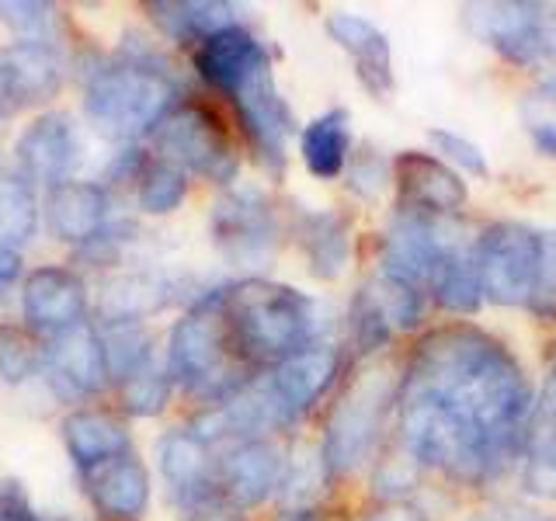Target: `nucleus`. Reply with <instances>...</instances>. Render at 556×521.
<instances>
[{"label": "nucleus", "instance_id": "nucleus-1", "mask_svg": "<svg viewBox=\"0 0 556 521\" xmlns=\"http://www.w3.org/2000/svg\"><path fill=\"white\" fill-rule=\"evenodd\" d=\"M532 382L501 338L473 323L434 327L396 386L404 456L452 483L497 480L526 445Z\"/></svg>", "mask_w": 556, "mask_h": 521}, {"label": "nucleus", "instance_id": "nucleus-2", "mask_svg": "<svg viewBox=\"0 0 556 521\" xmlns=\"http://www.w3.org/2000/svg\"><path fill=\"white\" fill-rule=\"evenodd\" d=\"M223 320L240 361H282L317 344V303L300 289L248 278L219 292Z\"/></svg>", "mask_w": 556, "mask_h": 521}, {"label": "nucleus", "instance_id": "nucleus-3", "mask_svg": "<svg viewBox=\"0 0 556 521\" xmlns=\"http://www.w3.org/2000/svg\"><path fill=\"white\" fill-rule=\"evenodd\" d=\"M84 109L101 136L132 139L170 112V80L143 63H118L87 84Z\"/></svg>", "mask_w": 556, "mask_h": 521}, {"label": "nucleus", "instance_id": "nucleus-4", "mask_svg": "<svg viewBox=\"0 0 556 521\" xmlns=\"http://www.w3.org/2000/svg\"><path fill=\"white\" fill-rule=\"evenodd\" d=\"M170 376L185 382L195 393H233L240 382L237 376V352L230 341V330L223 320L219 292L208 295L191 313L174 323L170 347H167Z\"/></svg>", "mask_w": 556, "mask_h": 521}, {"label": "nucleus", "instance_id": "nucleus-5", "mask_svg": "<svg viewBox=\"0 0 556 521\" xmlns=\"http://www.w3.org/2000/svg\"><path fill=\"white\" fill-rule=\"evenodd\" d=\"M390 404H396V390L382 372H362L341 393V399L327 417L324 445H320V456L330 476H348L362 462H369V456L379 445L382 417H387Z\"/></svg>", "mask_w": 556, "mask_h": 521}, {"label": "nucleus", "instance_id": "nucleus-6", "mask_svg": "<svg viewBox=\"0 0 556 521\" xmlns=\"http://www.w3.org/2000/svg\"><path fill=\"white\" fill-rule=\"evenodd\" d=\"M480 289L494 306H529L539 260H543V233L526 223H494L477 237Z\"/></svg>", "mask_w": 556, "mask_h": 521}, {"label": "nucleus", "instance_id": "nucleus-7", "mask_svg": "<svg viewBox=\"0 0 556 521\" xmlns=\"http://www.w3.org/2000/svg\"><path fill=\"white\" fill-rule=\"evenodd\" d=\"M156 147L164 150V161L195 170L216 185H230L237 178V150L230 136L202 104H178L167 112L156 126Z\"/></svg>", "mask_w": 556, "mask_h": 521}, {"label": "nucleus", "instance_id": "nucleus-8", "mask_svg": "<svg viewBox=\"0 0 556 521\" xmlns=\"http://www.w3.org/2000/svg\"><path fill=\"white\" fill-rule=\"evenodd\" d=\"M425 313V289L379 271L352 303V338L358 352H379L400 330H414Z\"/></svg>", "mask_w": 556, "mask_h": 521}, {"label": "nucleus", "instance_id": "nucleus-9", "mask_svg": "<svg viewBox=\"0 0 556 521\" xmlns=\"http://www.w3.org/2000/svg\"><path fill=\"white\" fill-rule=\"evenodd\" d=\"M240 129L248 136V143L261 156V164H268L271 170L286 167V143L295 129V118L289 112L286 98L278 94L275 77H271V63L261 66L257 74H251L237 91L230 94Z\"/></svg>", "mask_w": 556, "mask_h": 521}, {"label": "nucleus", "instance_id": "nucleus-10", "mask_svg": "<svg viewBox=\"0 0 556 521\" xmlns=\"http://www.w3.org/2000/svg\"><path fill=\"white\" fill-rule=\"evenodd\" d=\"M466 22L480 42L501 52L508 63H546V4H529V0H521V4H515V0H508V4H477L466 8Z\"/></svg>", "mask_w": 556, "mask_h": 521}, {"label": "nucleus", "instance_id": "nucleus-11", "mask_svg": "<svg viewBox=\"0 0 556 521\" xmlns=\"http://www.w3.org/2000/svg\"><path fill=\"white\" fill-rule=\"evenodd\" d=\"M216 243L226 257L240 265H257L275 254L278 243V223L271 202L257 188H233L216 202L213 213Z\"/></svg>", "mask_w": 556, "mask_h": 521}, {"label": "nucleus", "instance_id": "nucleus-12", "mask_svg": "<svg viewBox=\"0 0 556 521\" xmlns=\"http://www.w3.org/2000/svg\"><path fill=\"white\" fill-rule=\"evenodd\" d=\"M393 181L400 191V208L417 216L452 219L463 213L469 191L459 170L425 150H407L393 161Z\"/></svg>", "mask_w": 556, "mask_h": 521}, {"label": "nucleus", "instance_id": "nucleus-13", "mask_svg": "<svg viewBox=\"0 0 556 521\" xmlns=\"http://www.w3.org/2000/svg\"><path fill=\"white\" fill-rule=\"evenodd\" d=\"M338 365H341L338 347H330V344H309V347H303V352L282 358L265 376L268 386H271L275 404L282 407L289 424L300 414H306L327 393V386L338 376Z\"/></svg>", "mask_w": 556, "mask_h": 521}, {"label": "nucleus", "instance_id": "nucleus-14", "mask_svg": "<svg viewBox=\"0 0 556 521\" xmlns=\"http://www.w3.org/2000/svg\"><path fill=\"white\" fill-rule=\"evenodd\" d=\"M156 459H161L170 497H178L185 508H205L219 494V476L213 469V459H208V445L191 428L167 431Z\"/></svg>", "mask_w": 556, "mask_h": 521}, {"label": "nucleus", "instance_id": "nucleus-15", "mask_svg": "<svg viewBox=\"0 0 556 521\" xmlns=\"http://www.w3.org/2000/svg\"><path fill=\"white\" fill-rule=\"evenodd\" d=\"M63 63L52 42L22 39L0 49V98L11 104H35L60 91Z\"/></svg>", "mask_w": 556, "mask_h": 521}, {"label": "nucleus", "instance_id": "nucleus-16", "mask_svg": "<svg viewBox=\"0 0 556 521\" xmlns=\"http://www.w3.org/2000/svg\"><path fill=\"white\" fill-rule=\"evenodd\" d=\"M286 473V459L271 442L265 439H251V442H237L230 448V456L219 466V494L237 504V508H254L268 494H275L282 486Z\"/></svg>", "mask_w": 556, "mask_h": 521}, {"label": "nucleus", "instance_id": "nucleus-17", "mask_svg": "<svg viewBox=\"0 0 556 521\" xmlns=\"http://www.w3.org/2000/svg\"><path fill=\"white\" fill-rule=\"evenodd\" d=\"M22 306H25V320L31 330L63 334V330L80 323L84 309H87V289L74 271L39 268L28 275Z\"/></svg>", "mask_w": 556, "mask_h": 521}, {"label": "nucleus", "instance_id": "nucleus-18", "mask_svg": "<svg viewBox=\"0 0 556 521\" xmlns=\"http://www.w3.org/2000/svg\"><path fill=\"white\" fill-rule=\"evenodd\" d=\"M327 31L355 63V77L372 98H387L393 91V56L387 31L376 28L369 17L338 11L327 17Z\"/></svg>", "mask_w": 556, "mask_h": 521}, {"label": "nucleus", "instance_id": "nucleus-19", "mask_svg": "<svg viewBox=\"0 0 556 521\" xmlns=\"http://www.w3.org/2000/svg\"><path fill=\"white\" fill-rule=\"evenodd\" d=\"M261 66H268V52L240 25L208 35L195 49V69L202 74V80L208 87H216V91H223L226 98H230L251 74H257Z\"/></svg>", "mask_w": 556, "mask_h": 521}, {"label": "nucleus", "instance_id": "nucleus-20", "mask_svg": "<svg viewBox=\"0 0 556 521\" xmlns=\"http://www.w3.org/2000/svg\"><path fill=\"white\" fill-rule=\"evenodd\" d=\"M77 136L74 126H70L66 115H42L35 118L31 126L17 139V161H22L25 174L35 181L46 185H63V178L77 164Z\"/></svg>", "mask_w": 556, "mask_h": 521}, {"label": "nucleus", "instance_id": "nucleus-21", "mask_svg": "<svg viewBox=\"0 0 556 521\" xmlns=\"http://www.w3.org/2000/svg\"><path fill=\"white\" fill-rule=\"evenodd\" d=\"M49 372L52 379L60 382V390L74 393V396H87V393H98L109 379V361H104V344L94 334L91 327H70L63 334L52 338L49 352Z\"/></svg>", "mask_w": 556, "mask_h": 521}, {"label": "nucleus", "instance_id": "nucleus-22", "mask_svg": "<svg viewBox=\"0 0 556 521\" xmlns=\"http://www.w3.org/2000/svg\"><path fill=\"white\" fill-rule=\"evenodd\" d=\"M87 494L104 518L136 521L143 518L150 504V473L143 462L126 452V456H115L87 473Z\"/></svg>", "mask_w": 556, "mask_h": 521}, {"label": "nucleus", "instance_id": "nucleus-23", "mask_svg": "<svg viewBox=\"0 0 556 521\" xmlns=\"http://www.w3.org/2000/svg\"><path fill=\"white\" fill-rule=\"evenodd\" d=\"M428 295L445 313H459V317L463 313H473L483 303L477 240H463L459 230H452L428 278Z\"/></svg>", "mask_w": 556, "mask_h": 521}, {"label": "nucleus", "instance_id": "nucleus-24", "mask_svg": "<svg viewBox=\"0 0 556 521\" xmlns=\"http://www.w3.org/2000/svg\"><path fill=\"white\" fill-rule=\"evenodd\" d=\"M46 216L49 230L63 243H87L98 240L104 216H109V202H104V191L91 181H63L49 191Z\"/></svg>", "mask_w": 556, "mask_h": 521}, {"label": "nucleus", "instance_id": "nucleus-25", "mask_svg": "<svg viewBox=\"0 0 556 521\" xmlns=\"http://www.w3.org/2000/svg\"><path fill=\"white\" fill-rule=\"evenodd\" d=\"M303 243V254L309 260V271L317 278H341L348 260H352V226L341 213L317 208V213H303L295 226Z\"/></svg>", "mask_w": 556, "mask_h": 521}, {"label": "nucleus", "instance_id": "nucleus-26", "mask_svg": "<svg viewBox=\"0 0 556 521\" xmlns=\"http://www.w3.org/2000/svg\"><path fill=\"white\" fill-rule=\"evenodd\" d=\"M63 439L70 456L80 466L94 469L101 462H109L115 456H126L129 452V434L115 417L101 414V410H77L63 421Z\"/></svg>", "mask_w": 556, "mask_h": 521}, {"label": "nucleus", "instance_id": "nucleus-27", "mask_svg": "<svg viewBox=\"0 0 556 521\" xmlns=\"http://www.w3.org/2000/svg\"><path fill=\"white\" fill-rule=\"evenodd\" d=\"M300 150L313 178H338L348 167V156H352V122H348V112L334 109L313 118L300 136Z\"/></svg>", "mask_w": 556, "mask_h": 521}, {"label": "nucleus", "instance_id": "nucleus-28", "mask_svg": "<svg viewBox=\"0 0 556 521\" xmlns=\"http://www.w3.org/2000/svg\"><path fill=\"white\" fill-rule=\"evenodd\" d=\"M167 285L153 275H122L112 278L101 292V317L112 323H136L164 303Z\"/></svg>", "mask_w": 556, "mask_h": 521}, {"label": "nucleus", "instance_id": "nucleus-29", "mask_svg": "<svg viewBox=\"0 0 556 521\" xmlns=\"http://www.w3.org/2000/svg\"><path fill=\"white\" fill-rule=\"evenodd\" d=\"M153 22L161 25L170 39H208L223 28L233 25V8L230 4H213V0H188V4H150Z\"/></svg>", "mask_w": 556, "mask_h": 521}, {"label": "nucleus", "instance_id": "nucleus-30", "mask_svg": "<svg viewBox=\"0 0 556 521\" xmlns=\"http://www.w3.org/2000/svg\"><path fill=\"white\" fill-rule=\"evenodd\" d=\"M39 226V205L28 181L0 170V251H14L35 237Z\"/></svg>", "mask_w": 556, "mask_h": 521}, {"label": "nucleus", "instance_id": "nucleus-31", "mask_svg": "<svg viewBox=\"0 0 556 521\" xmlns=\"http://www.w3.org/2000/svg\"><path fill=\"white\" fill-rule=\"evenodd\" d=\"M518 118L543 156H556V80H546L521 94Z\"/></svg>", "mask_w": 556, "mask_h": 521}, {"label": "nucleus", "instance_id": "nucleus-32", "mask_svg": "<svg viewBox=\"0 0 556 521\" xmlns=\"http://www.w3.org/2000/svg\"><path fill=\"white\" fill-rule=\"evenodd\" d=\"M185 191H188L185 170L178 164L164 161V156L147 164L143 178H139V202H143V208L153 216H164L170 208H178Z\"/></svg>", "mask_w": 556, "mask_h": 521}, {"label": "nucleus", "instance_id": "nucleus-33", "mask_svg": "<svg viewBox=\"0 0 556 521\" xmlns=\"http://www.w3.org/2000/svg\"><path fill=\"white\" fill-rule=\"evenodd\" d=\"M118 396H122V407L136 417H153L167 407V396H170V376L156 365H143L139 372H132L129 379L118 382Z\"/></svg>", "mask_w": 556, "mask_h": 521}, {"label": "nucleus", "instance_id": "nucleus-34", "mask_svg": "<svg viewBox=\"0 0 556 521\" xmlns=\"http://www.w3.org/2000/svg\"><path fill=\"white\" fill-rule=\"evenodd\" d=\"M104 344V361H109V376L118 382L150 365V334L139 323H118Z\"/></svg>", "mask_w": 556, "mask_h": 521}, {"label": "nucleus", "instance_id": "nucleus-35", "mask_svg": "<svg viewBox=\"0 0 556 521\" xmlns=\"http://www.w3.org/2000/svg\"><path fill=\"white\" fill-rule=\"evenodd\" d=\"M324 476H327V466H324V456L320 452H309V448H300L292 456V462H286V473H282V500L286 504H295V511H309L313 497L324 486Z\"/></svg>", "mask_w": 556, "mask_h": 521}, {"label": "nucleus", "instance_id": "nucleus-36", "mask_svg": "<svg viewBox=\"0 0 556 521\" xmlns=\"http://www.w3.org/2000/svg\"><path fill=\"white\" fill-rule=\"evenodd\" d=\"M344 174H348V188H352L355 195L379 199L393 178V164H387V156H382L376 147H362L358 153L348 156Z\"/></svg>", "mask_w": 556, "mask_h": 521}, {"label": "nucleus", "instance_id": "nucleus-37", "mask_svg": "<svg viewBox=\"0 0 556 521\" xmlns=\"http://www.w3.org/2000/svg\"><path fill=\"white\" fill-rule=\"evenodd\" d=\"M428 139H431V147H434V156H439V161H445L452 170L477 174V178H483V174H486V156H483V150L473 143V139H466L463 132L431 129Z\"/></svg>", "mask_w": 556, "mask_h": 521}, {"label": "nucleus", "instance_id": "nucleus-38", "mask_svg": "<svg viewBox=\"0 0 556 521\" xmlns=\"http://www.w3.org/2000/svg\"><path fill=\"white\" fill-rule=\"evenodd\" d=\"M39 365V347L17 327H0V376L8 382H25Z\"/></svg>", "mask_w": 556, "mask_h": 521}, {"label": "nucleus", "instance_id": "nucleus-39", "mask_svg": "<svg viewBox=\"0 0 556 521\" xmlns=\"http://www.w3.org/2000/svg\"><path fill=\"white\" fill-rule=\"evenodd\" d=\"M529 309L539 320H556V230L543 233V260H539V278Z\"/></svg>", "mask_w": 556, "mask_h": 521}, {"label": "nucleus", "instance_id": "nucleus-40", "mask_svg": "<svg viewBox=\"0 0 556 521\" xmlns=\"http://www.w3.org/2000/svg\"><path fill=\"white\" fill-rule=\"evenodd\" d=\"M0 17L35 42H49L52 31V8L49 4H31V0H11V4H0Z\"/></svg>", "mask_w": 556, "mask_h": 521}, {"label": "nucleus", "instance_id": "nucleus-41", "mask_svg": "<svg viewBox=\"0 0 556 521\" xmlns=\"http://www.w3.org/2000/svg\"><path fill=\"white\" fill-rule=\"evenodd\" d=\"M365 521H425V514L407 508V504H387V508H379L376 514H369Z\"/></svg>", "mask_w": 556, "mask_h": 521}, {"label": "nucleus", "instance_id": "nucleus-42", "mask_svg": "<svg viewBox=\"0 0 556 521\" xmlns=\"http://www.w3.org/2000/svg\"><path fill=\"white\" fill-rule=\"evenodd\" d=\"M17 275H22V257H17V251H0V285L14 282Z\"/></svg>", "mask_w": 556, "mask_h": 521}, {"label": "nucleus", "instance_id": "nucleus-43", "mask_svg": "<svg viewBox=\"0 0 556 521\" xmlns=\"http://www.w3.org/2000/svg\"><path fill=\"white\" fill-rule=\"evenodd\" d=\"M477 521H556V518H546V514H535V511H491Z\"/></svg>", "mask_w": 556, "mask_h": 521}, {"label": "nucleus", "instance_id": "nucleus-44", "mask_svg": "<svg viewBox=\"0 0 556 521\" xmlns=\"http://www.w3.org/2000/svg\"><path fill=\"white\" fill-rule=\"evenodd\" d=\"M546 63H556V4H546Z\"/></svg>", "mask_w": 556, "mask_h": 521}, {"label": "nucleus", "instance_id": "nucleus-45", "mask_svg": "<svg viewBox=\"0 0 556 521\" xmlns=\"http://www.w3.org/2000/svg\"><path fill=\"white\" fill-rule=\"evenodd\" d=\"M0 521H35V514L25 508V504H11L8 500V508L0 504Z\"/></svg>", "mask_w": 556, "mask_h": 521}, {"label": "nucleus", "instance_id": "nucleus-46", "mask_svg": "<svg viewBox=\"0 0 556 521\" xmlns=\"http://www.w3.org/2000/svg\"><path fill=\"white\" fill-rule=\"evenodd\" d=\"M191 521H243L240 514H230V511H199Z\"/></svg>", "mask_w": 556, "mask_h": 521}, {"label": "nucleus", "instance_id": "nucleus-47", "mask_svg": "<svg viewBox=\"0 0 556 521\" xmlns=\"http://www.w3.org/2000/svg\"><path fill=\"white\" fill-rule=\"evenodd\" d=\"M286 521H320V514L317 511H292Z\"/></svg>", "mask_w": 556, "mask_h": 521}, {"label": "nucleus", "instance_id": "nucleus-48", "mask_svg": "<svg viewBox=\"0 0 556 521\" xmlns=\"http://www.w3.org/2000/svg\"><path fill=\"white\" fill-rule=\"evenodd\" d=\"M553 386H556V344H553V355H549V376H546Z\"/></svg>", "mask_w": 556, "mask_h": 521}]
</instances>
